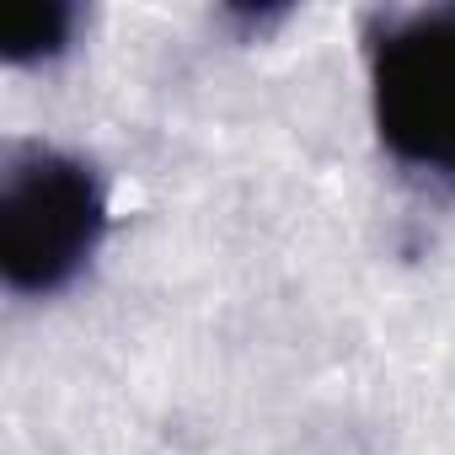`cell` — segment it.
I'll return each mask as SVG.
<instances>
[{
	"label": "cell",
	"mask_w": 455,
	"mask_h": 455,
	"mask_svg": "<svg viewBox=\"0 0 455 455\" xmlns=\"http://www.w3.org/2000/svg\"><path fill=\"white\" fill-rule=\"evenodd\" d=\"M108 242V182L92 156L22 140L0 166V284L17 300L76 290Z\"/></svg>",
	"instance_id": "6da1fadb"
},
{
	"label": "cell",
	"mask_w": 455,
	"mask_h": 455,
	"mask_svg": "<svg viewBox=\"0 0 455 455\" xmlns=\"http://www.w3.org/2000/svg\"><path fill=\"white\" fill-rule=\"evenodd\" d=\"M364 81L380 150L402 172L455 182V0L375 12L364 22Z\"/></svg>",
	"instance_id": "7a4b0ae2"
},
{
	"label": "cell",
	"mask_w": 455,
	"mask_h": 455,
	"mask_svg": "<svg viewBox=\"0 0 455 455\" xmlns=\"http://www.w3.org/2000/svg\"><path fill=\"white\" fill-rule=\"evenodd\" d=\"M76 28H81L76 6H44V12L12 17L0 28V60L6 65H49V60L76 49Z\"/></svg>",
	"instance_id": "3957f363"
}]
</instances>
